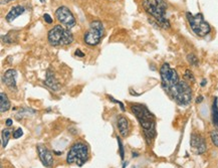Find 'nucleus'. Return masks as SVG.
Here are the masks:
<instances>
[{
  "label": "nucleus",
  "instance_id": "obj_1",
  "mask_svg": "<svg viewBox=\"0 0 218 168\" xmlns=\"http://www.w3.org/2000/svg\"><path fill=\"white\" fill-rule=\"evenodd\" d=\"M131 110L142 127L147 144L150 145L152 143V140L156 137V122L154 115L145 106L140 104L132 105Z\"/></svg>",
  "mask_w": 218,
  "mask_h": 168
},
{
  "label": "nucleus",
  "instance_id": "obj_2",
  "mask_svg": "<svg viewBox=\"0 0 218 168\" xmlns=\"http://www.w3.org/2000/svg\"><path fill=\"white\" fill-rule=\"evenodd\" d=\"M143 8L157 21L159 26L162 28H170V22L166 18L167 3L164 0H143Z\"/></svg>",
  "mask_w": 218,
  "mask_h": 168
},
{
  "label": "nucleus",
  "instance_id": "obj_3",
  "mask_svg": "<svg viewBox=\"0 0 218 168\" xmlns=\"http://www.w3.org/2000/svg\"><path fill=\"white\" fill-rule=\"evenodd\" d=\"M167 93L179 106H188L192 101V90L184 81H179V83L169 89Z\"/></svg>",
  "mask_w": 218,
  "mask_h": 168
},
{
  "label": "nucleus",
  "instance_id": "obj_4",
  "mask_svg": "<svg viewBox=\"0 0 218 168\" xmlns=\"http://www.w3.org/2000/svg\"><path fill=\"white\" fill-rule=\"evenodd\" d=\"M88 156L90 152L88 145L84 142H75L66 155V163L82 167L88 160Z\"/></svg>",
  "mask_w": 218,
  "mask_h": 168
},
{
  "label": "nucleus",
  "instance_id": "obj_5",
  "mask_svg": "<svg viewBox=\"0 0 218 168\" xmlns=\"http://www.w3.org/2000/svg\"><path fill=\"white\" fill-rule=\"evenodd\" d=\"M48 41L51 45H69L73 41L72 32L61 25H55L48 31Z\"/></svg>",
  "mask_w": 218,
  "mask_h": 168
},
{
  "label": "nucleus",
  "instance_id": "obj_6",
  "mask_svg": "<svg viewBox=\"0 0 218 168\" xmlns=\"http://www.w3.org/2000/svg\"><path fill=\"white\" fill-rule=\"evenodd\" d=\"M186 16L190 24V27H191V29L196 35L203 37V36H206L210 32L211 27L208 24V22L205 21L203 15L201 13L193 15L190 12H187Z\"/></svg>",
  "mask_w": 218,
  "mask_h": 168
},
{
  "label": "nucleus",
  "instance_id": "obj_7",
  "mask_svg": "<svg viewBox=\"0 0 218 168\" xmlns=\"http://www.w3.org/2000/svg\"><path fill=\"white\" fill-rule=\"evenodd\" d=\"M160 76L162 81V87L167 92L169 89L179 83V76H178L176 69H172L170 65L164 63L160 68Z\"/></svg>",
  "mask_w": 218,
  "mask_h": 168
},
{
  "label": "nucleus",
  "instance_id": "obj_8",
  "mask_svg": "<svg viewBox=\"0 0 218 168\" xmlns=\"http://www.w3.org/2000/svg\"><path fill=\"white\" fill-rule=\"evenodd\" d=\"M104 34V25L99 20H94L90 24V28L85 33L84 39L88 45L94 47L101 41Z\"/></svg>",
  "mask_w": 218,
  "mask_h": 168
},
{
  "label": "nucleus",
  "instance_id": "obj_9",
  "mask_svg": "<svg viewBox=\"0 0 218 168\" xmlns=\"http://www.w3.org/2000/svg\"><path fill=\"white\" fill-rule=\"evenodd\" d=\"M55 16L57 20L61 23V25L66 26V28H72L75 25V18L72 13V11L66 6H60L55 10Z\"/></svg>",
  "mask_w": 218,
  "mask_h": 168
},
{
  "label": "nucleus",
  "instance_id": "obj_10",
  "mask_svg": "<svg viewBox=\"0 0 218 168\" xmlns=\"http://www.w3.org/2000/svg\"><path fill=\"white\" fill-rule=\"evenodd\" d=\"M190 146H191L193 152L197 155L203 154L207 150V144L204 137L196 133L191 134V137H190Z\"/></svg>",
  "mask_w": 218,
  "mask_h": 168
},
{
  "label": "nucleus",
  "instance_id": "obj_11",
  "mask_svg": "<svg viewBox=\"0 0 218 168\" xmlns=\"http://www.w3.org/2000/svg\"><path fill=\"white\" fill-rule=\"evenodd\" d=\"M37 151H38V156L40 159L41 163L43 164L44 167L50 168L53 165V156L51 152L43 145H38L37 146Z\"/></svg>",
  "mask_w": 218,
  "mask_h": 168
},
{
  "label": "nucleus",
  "instance_id": "obj_12",
  "mask_svg": "<svg viewBox=\"0 0 218 168\" xmlns=\"http://www.w3.org/2000/svg\"><path fill=\"white\" fill-rule=\"evenodd\" d=\"M16 77H17V72L13 69H10L5 72L4 76H3V82L6 85L9 90L11 91H16Z\"/></svg>",
  "mask_w": 218,
  "mask_h": 168
},
{
  "label": "nucleus",
  "instance_id": "obj_13",
  "mask_svg": "<svg viewBox=\"0 0 218 168\" xmlns=\"http://www.w3.org/2000/svg\"><path fill=\"white\" fill-rule=\"evenodd\" d=\"M117 126L120 135L122 137H127L130 133V123H129L128 119L124 116H119L118 122H117Z\"/></svg>",
  "mask_w": 218,
  "mask_h": 168
},
{
  "label": "nucleus",
  "instance_id": "obj_14",
  "mask_svg": "<svg viewBox=\"0 0 218 168\" xmlns=\"http://www.w3.org/2000/svg\"><path fill=\"white\" fill-rule=\"evenodd\" d=\"M44 84L46 85L48 88L51 89V90H53V91H57L58 89L60 88V85L56 81V79H55L54 75H53V73H51L50 71H47V73H46V78H45Z\"/></svg>",
  "mask_w": 218,
  "mask_h": 168
},
{
  "label": "nucleus",
  "instance_id": "obj_15",
  "mask_svg": "<svg viewBox=\"0 0 218 168\" xmlns=\"http://www.w3.org/2000/svg\"><path fill=\"white\" fill-rule=\"evenodd\" d=\"M25 10V8L23 7V6H20V5H17V6H14V7H12L10 9V11L8 12V14L6 15V20L8 21V22H11V21H13L15 18H17L19 15H21Z\"/></svg>",
  "mask_w": 218,
  "mask_h": 168
},
{
  "label": "nucleus",
  "instance_id": "obj_16",
  "mask_svg": "<svg viewBox=\"0 0 218 168\" xmlns=\"http://www.w3.org/2000/svg\"><path fill=\"white\" fill-rule=\"evenodd\" d=\"M9 109H10V102H9L7 95L1 92L0 93V111L1 113H4L7 112Z\"/></svg>",
  "mask_w": 218,
  "mask_h": 168
},
{
  "label": "nucleus",
  "instance_id": "obj_17",
  "mask_svg": "<svg viewBox=\"0 0 218 168\" xmlns=\"http://www.w3.org/2000/svg\"><path fill=\"white\" fill-rule=\"evenodd\" d=\"M212 122H213V124L218 128V102H217V98L214 99V102L212 104Z\"/></svg>",
  "mask_w": 218,
  "mask_h": 168
},
{
  "label": "nucleus",
  "instance_id": "obj_18",
  "mask_svg": "<svg viewBox=\"0 0 218 168\" xmlns=\"http://www.w3.org/2000/svg\"><path fill=\"white\" fill-rule=\"evenodd\" d=\"M1 137H2V147L5 148L8 144L9 138H10V131L9 130H3L1 133Z\"/></svg>",
  "mask_w": 218,
  "mask_h": 168
},
{
  "label": "nucleus",
  "instance_id": "obj_19",
  "mask_svg": "<svg viewBox=\"0 0 218 168\" xmlns=\"http://www.w3.org/2000/svg\"><path fill=\"white\" fill-rule=\"evenodd\" d=\"M117 141H118V145H119V152H120V156H121V159L124 160L125 159V149H124V145H123V142L121 138L119 136H117Z\"/></svg>",
  "mask_w": 218,
  "mask_h": 168
},
{
  "label": "nucleus",
  "instance_id": "obj_20",
  "mask_svg": "<svg viewBox=\"0 0 218 168\" xmlns=\"http://www.w3.org/2000/svg\"><path fill=\"white\" fill-rule=\"evenodd\" d=\"M187 60H188V63H190L191 66H198V63H199V60H198V57L195 56V54H193V53H190L187 56Z\"/></svg>",
  "mask_w": 218,
  "mask_h": 168
},
{
  "label": "nucleus",
  "instance_id": "obj_21",
  "mask_svg": "<svg viewBox=\"0 0 218 168\" xmlns=\"http://www.w3.org/2000/svg\"><path fill=\"white\" fill-rule=\"evenodd\" d=\"M210 139L213 145L218 147V130H213L210 132Z\"/></svg>",
  "mask_w": 218,
  "mask_h": 168
},
{
  "label": "nucleus",
  "instance_id": "obj_22",
  "mask_svg": "<svg viewBox=\"0 0 218 168\" xmlns=\"http://www.w3.org/2000/svg\"><path fill=\"white\" fill-rule=\"evenodd\" d=\"M184 77H185L186 80L192 82V83H194V82H195V77H194L193 73L190 71V69H186L185 73H184Z\"/></svg>",
  "mask_w": 218,
  "mask_h": 168
},
{
  "label": "nucleus",
  "instance_id": "obj_23",
  "mask_svg": "<svg viewBox=\"0 0 218 168\" xmlns=\"http://www.w3.org/2000/svg\"><path fill=\"white\" fill-rule=\"evenodd\" d=\"M23 135V131L21 128H17L16 130L13 132V138L14 139H18V138H20L21 136Z\"/></svg>",
  "mask_w": 218,
  "mask_h": 168
},
{
  "label": "nucleus",
  "instance_id": "obj_24",
  "mask_svg": "<svg viewBox=\"0 0 218 168\" xmlns=\"http://www.w3.org/2000/svg\"><path fill=\"white\" fill-rule=\"evenodd\" d=\"M110 99L112 100L114 103H117V104H118V105H119L120 107H121V110H122L123 112L125 111V106H124V104H123L122 102H120V101H117V100H115V99H114L113 97H110Z\"/></svg>",
  "mask_w": 218,
  "mask_h": 168
},
{
  "label": "nucleus",
  "instance_id": "obj_25",
  "mask_svg": "<svg viewBox=\"0 0 218 168\" xmlns=\"http://www.w3.org/2000/svg\"><path fill=\"white\" fill-rule=\"evenodd\" d=\"M43 18H44V20L46 21L47 23H53V18L50 17V14H47V13H45L43 14Z\"/></svg>",
  "mask_w": 218,
  "mask_h": 168
},
{
  "label": "nucleus",
  "instance_id": "obj_26",
  "mask_svg": "<svg viewBox=\"0 0 218 168\" xmlns=\"http://www.w3.org/2000/svg\"><path fill=\"white\" fill-rule=\"evenodd\" d=\"M75 56L81 57H85V53H82L81 50H75Z\"/></svg>",
  "mask_w": 218,
  "mask_h": 168
},
{
  "label": "nucleus",
  "instance_id": "obj_27",
  "mask_svg": "<svg viewBox=\"0 0 218 168\" xmlns=\"http://www.w3.org/2000/svg\"><path fill=\"white\" fill-rule=\"evenodd\" d=\"M203 100H204L203 96H199V97H197V99H196V103H197V104H200V103L203 102Z\"/></svg>",
  "mask_w": 218,
  "mask_h": 168
},
{
  "label": "nucleus",
  "instance_id": "obj_28",
  "mask_svg": "<svg viewBox=\"0 0 218 168\" xmlns=\"http://www.w3.org/2000/svg\"><path fill=\"white\" fill-rule=\"evenodd\" d=\"M5 124L7 125L8 127H10L12 124H13V122H12V120L11 119H7V120H6V122H5Z\"/></svg>",
  "mask_w": 218,
  "mask_h": 168
},
{
  "label": "nucleus",
  "instance_id": "obj_29",
  "mask_svg": "<svg viewBox=\"0 0 218 168\" xmlns=\"http://www.w3.org/2000/svg\"><path fill=\"white\" fill-rule=\"evenodd\" d=\"M0 1H1V4H6V3L10 2L12 0H0Z\"/></svg>",
  "mask_w": 218,
  "mask_h": 168
},
{
  "label": "nucleus",
  "instance_id": "obj_30",
  "mask_svg": "<svg viewBox=\"0 0 218 168\" xmlns=\"http://www.w3.org/2000/svg\"><path fill=\"white\" fill-rule=\"evenodd\" d=\"M206 83H207V81L205 80V79H203V80H202V82H201V87H204V86L206 85Z\"/></svg>",
  "mask_w": 218,
  "mask_h": 168
},
{
  "label": "nucleus",
  "instance_id": "obj_31",
  "mask_svg": "<svg viewBox=\"0 0 218 168\" xmlns=\"http://www.w3.org/2000/svg\"><path fill=\"white\" fill-rule=\"evenodd\" d=\"M132 154H133V157H137V156H139V154L136 153V152H133V153H132Z\"/></svg>",
  "mask_w": 218,
  "mask_h": 168
},
{
  "label": "nucleus",
  "instance_id": "obj_32",
  "mask_svg": "<svg viewBox=\"0 0 218 168\" xmlns=\"http://www.w3.org/2000/svg\"><path fill=\"white\" fill-rule=\"evenodd\" d=\"M55 154H56V155H60V154H61V152H57V151H55Z\"/></svg>",
  "mask_w": 218,
  "mask_h": 168
},
{
  "label": "nucleus",
  "instance_id": "obj_33",
  "mask_svg": "<svg viewBox=\"0 0 218 168\" xmlns=\"http://www.w3.org/2000/svg\"><path fill=\"white\" fill-rule=\"evenodd\" d=\"M127 164H128V162L124 163V166H123V168H126V166H127Z\"/></svg>",
  "mask_w": 218,
  "mask_h": 168
},
{
  "label": "nucleus",
  "instance_id": "obj_34",
  "mask_svg": "<svg viewBox=\"0 0 218 168\" xmlns=\"http://www.w3.org/2000/svg\"><path fill=\"white\" fill-rule=\"evenodd\" d=\"M40 1H41V2H43V1H44V0H40Z\"/></svg>",
  "mask_w": 218,
  "mask_h": 168
}]
</instances>
